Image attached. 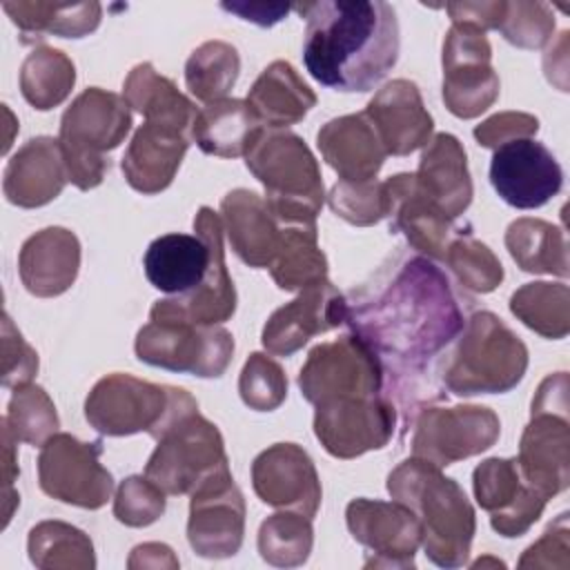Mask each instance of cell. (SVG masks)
<instances>
[{
	"label": "cell",
	"mask_w": 570,
	"mask_h": 570,
	"mask_svg": "<svg viewBox=\"0 0 570 570\" xmlns=\"http://www.w3.org/2000/svg\"><path fill=\"white\" fill-rule=\"evenodd\" d=\"M345 323L379 356L390 387L403 394L465 325L448 274L421 254L399 252L347 298Z\"/></svg>",
	"instance_id": "cell-1"
},
{
	"label": "cell",
	"mask_w": 570,
	"mask_h": 570,
	"mask_svg": "<svg viewBox=\"0 0 570 570\" xmlns=\"http://www.w3.org/2000/svg\"><path fill=\"white\" fill-rule=\"evenodd\" d=\"M305 18L303 62L314 80L336 91H370L399 58L392 4L321 0L294 7Z\"/></svg>",
	"instance_id": "cell-2"
},
{
	"label": "cell",
	"mask_w": 570,
	"mask_h": 570,
	"mask_svg": "<svg viewBox=\"0 0 570 570\" xmlns=\"http://www.w3.org/2000/svg\"><path fill=\"white\" fill-rule=\"evenodd\" d=\"M387 492L414 512L421 546L441 568H461L470 557L476 514L463 488L432 461L412 456L387 474Z\"/></svg>",
	"instance_id": "cell-3"
},
{
	"label": "cell",
	"mask_w": 570,
	"mask_h": 570,
	"mask_svg": "<svg viewBox=\"0 0 570 570\" xmlns=\"http://www.w3.org/2000/svg\"><path fill=\"white\" fill-rule=\"evenodd\" d=\"M525 370V343L492 312H474L439 363L443 387L456 396L510 392Z\"/></svg>",
	"instance_id": "cell-4"
},
{
	"label": "cell",
	"mask_w": 570,
	"mask_h": 570,
	"mask_svg": "<svg viewBox=\"0 0 570 570\" xmlns=\"http://www.w3.org/2000/svg\"><path fill=\"white\" fill-rule=\"evenodd\" d=\"M245 165L263 183L267 209L281 225L316 227L325 200L323 178L298 134L261 127L245 151Z\"/></svg>",
	"instance_id": "cell-5"
},
{
	"label": "cell",
	"mask_w": 570,
	"mask_h": 570,
	"mask_svg": "<svg viewBox=\"0 0 570 570\" xmlns=\"http://www.w3.org/2000/svg\"><path fill=\"white\" fill-rule=\"evenodd\" d=\"M131 129V111L122 96L89 87L73 98L60 118V147L69 180L87 191L109 171L107 151L116 149Z\"/></svg>",
	"instance_id": "cell-6"
},
{
	"label": "cell",
	"mask_w": 570,
	"mask_h": 570,
	"mask_svg": "<svg viewBox=\"0 0 570 570\" xmlns=\"http://www.w3.org/2000/svg\"><path fill=\"white\" fill-rule=\"evenodd\" d=\"M145 476L165 494H191L205 479L229 470L225 443L218 428L198 412L189 396L156 434Z\"/></svg>",
	"instance_id": "cell-7"
},
{
	"label": "cell",
	"mask_w": 570,
	"mask_h": 570,
	"mask_svg": "<svg viewBox=\"0 0 570 570\" xmlns=\"http://www.w3.org/2000/svg\"><path fill=\"white\" fill-rule=\"evenodd\" d=\"M568 412V374L557 372L546 376L532 399L530 421L521 434L517 463L525 481L548 501L570 483Z\"/></svg>",
	"instance_id": "cell-8"
},
{
	"label": "cell",
	"mask_w": 570,
	"mask_h": 570,
	"mask_svg": "<svg viewBox=\"0 0 570 570\" xmlns=\"http://www.w3.org/2000/svg\"><path fill=\"white\" fill-rule=\"evenodd\" d=\"M191 394L183 387L156 385L131 374L102 376L85 401V416L94 430L107 436L149 432L154 439L169 416Z\"/></svg>",
	"instance_id": "cell-9"
},
{
	"label": "cell",
	"mask_w": 570,
	"mask_h": 570,
	"mask_svg": "<svg viewBox=\"0 0 570 570\" xmlns=\"http://www.w3.org/2000/svg\"><path fill=\"white\" fill-rule=\"evenodd\" d=\"M134 350L147 365L216 379L232 363L234 336L220 325H196L176 316H149V323L136 334Z\"/></svg>",
	"instance_id": "cell-10"
},
{
	"label": "cell",
	"mask_w": 570,
	"mask_h": 570,
	"mask_svg": "<svg viewBox=\"0 0 570 570\" xmlns=\"http://www.w3.org/2000/svg\"><path fill=\"white\" fill-rule=\"evenodd\" d=\"M196 234H165L149 243L142 267L147 281L171 296L200 287L223 252V220L212 207H200L194 218Z\"/></svg>",
	"instance_id": "cell-11"
},
{
	"label": "cell",
	"mask_w": 570,
	"mask_h": 570,
	"mask_svg": "<svg viewBox=\"0 0 570 570\" xmlns=\"http://www.w3.org/2000/svg\"><path fill=\"white\" fill-rule=\"evenodd\" d=\"M298 387L312 405L341 396H376L383 394L385 372L370 345L350 332L309 350Z\"/></svg>",
	"instance_id": "cell-12"
},
{
	"label": "cell",
	"mask_w": 570,
	"mask_h": 570,
	"mask_svg": "<svg viewBox=\"0 0 570 570\" xmlns=\"http://www.w3.org/2000/svg\"><path fill=\"white\" fill-rule=\"evenodd\" d=\"M100 443H85L67 432H56L40 445V490L69 505L102 508L114 492V476L100 463Z\"/></svg>",
	"instance_id": "cell-13"
},
{
	"label": "cell",
	"mask_w": 570,
	"mask_h": 570,
	"mask_svg": "<svg viewBox=\"0 0 570 570\" xmlns=\"http://www.w3.org/2000/svg\"><path fill=\"white\" fill-rule=\"evenodd\" d=\"M499 434L501 421L485 405H425L414 414L412 454L443 468L490 450Z\"/></svg>",
	"instance_id": "cell-14"
},
{
	"label": "cell",
	"mask_w": 570,
	"mask_h": 570,
	"mask_svg": "<svg viewBox=\"0 0 570 570\" xmlns=\"http://www.w3.org/2000/svg\"><path fill=\"white\" fill-rule=\"evenodd\" d=\"M499 98L492 47L483 31L452 24L443 40V102L456 118H476Z\"/></svg>",
	"instance_id": "cell-15"
},
{
	"label": "cell",
	"mask_w": 570,
	"mask_h": 570,
	"mask_svg": "<svg viewBox=\"0 0 570 570\" xmlns=\"http://www.w3.org/2000/svg\"><path fill=\"white\" fill-rule=\"evenodd\" d=\"M314 434L336 459H356L390 443L396 407L390 396H341L314 405Z\"/></svg>",
	"instance_id": "cell-16"
},
{
	"label": "cell",
	"mask_w": 570,
	"mask_h": 570,
	"mask_svg": "<svg viewBox=\"0 0 570 570\" xmlns=\"http://www.w3.org/2000/svg\"><path fill=\"white\" fill-rule=\"evenodd\" d=\"M345 521L354 541L367 548L365 568H414L421 525L410 508L394 499H354Z\"/></svg>",
	"instance_id": "cell-17"
},
{
	"label": "cell",
	"mask_w": 570,
	"mask_h": 570,
	"mask_svg": "<svg viewBox=\"0 0 570 570\" xmlns=\"http://www.w3.org/2000/svg\"><path fill=\"white\" fill-rule=\"evenodd\" d=\"M245 534V499L232 472L205 479L189 499L187 541L205 559L234 557Z\"/></svg>",
	"instance_id": "cell-18"
},
{
	"label": "cell",
	"mask_w": 570,
	"mask_h": 570,
	"mask_svg": "<svg viewBox=\"0 0 570 570\" xmlns=\"http://www.w3.org/2000/svg\"><path fill=\"white\" fill-rule=\"evenodd\" d=\"M490 183L508 205L534 209L561 191L563 171L543 142L519 138L494 149Z\"/></svg>",
	"instance_id": "cell-19"
},
{
	"label": "cell",
	"mask_w": 570,
	"mask_h": 570,
	"mask_svg": "<svg viewBox=\"0 0 570 570\" xmlns=\"http://www.w3.org/2000/svg\"><path fill=\"white\" fill-rule=\"evenodd\" d=\"M476 503L490 512V525L501 537H521L543 514L548 499L525 481L517 459H485L472 472Z\"/></svg>",
	"instance_id": "cell-20"
},
{
	"label": "cell",
	"mask_w": 570,
	"mask_h": 570,
	"mask_svg": "<svg viewBox=\"0 0 570 570\" xmlns=\"http://www.w3.org/2000/svg\"><path fill=\"white\" fill-rule=\"evenodd\" d=\"M256 497L281 510L314 517L321 505V481L309 454L296 443H274L252 463Z\"/></svg>",
	"instance_id": "cell-21"
},
{
	"label": "cell",
	"mask_w": 570,
	"mask_h": 570,
	"mask_svg": "<svg viewBox=\"0 0 570 570\" xmlns=\"http://www.w3.org/2000/svg\"><path fill=\"white\" fill-rule=\"evenodd\" d=\"M345 316L347 298L330 281H321L301 289L294 301L272 312L261 343L269 354L292 356L309 338L345 323Z\"/></svg>",
	"instance_id": "cell-22"
},
{
	"label": "cell",
	"mask_w": 570,
	"mask_h": 570,
	"mask_svg": "<svg viewBox=\"0 0 570 570\" xmlns=\"http://www.w3.org/2000/svg\"><path fill=\"white\" fill-rule=\"evenodd\" d=\"M390 229L403 234L421 256L436 261L445 256L450 240L461 227L432 198L423 194L414 174H396L383 180Z\"/></svg>",
	"instance_id": "cell-23"
},
{
	"label": "cell",
	"mask_w": 570,
	"mask_h": 570,
	"mask_svg": "<svg viewBox=\"0 0 570 570\" xmlns=\"http://www.w3.org/2000/svg\"><path fill=\"white\" fill-rule=\"evenodd\" d=\"M191 127L174 120H145L125 156L122 174L140 194H158L167 189L189 147Z\"/></svg>",
	"instance_id": "cell-24"
},
{
	"label": "cell",
	"mask_w": 570,
	"mask_h": 570,
	"mask_svg": "<svg viewBox=\"0 0 570 570\" xmlns=\"http://www.w3.org/2000/svg\"><path fill=\"white\" fill-rule=\"evenodd\" d=\"M365 116L374 125L387 156H407L432 138L434 120L412 80L396 78L383 85L367 102Z\"/></svg>",
	"instance_id": "cell-25"
},
{
	"label": "cell",
	"mask_w": 570,
	"mask_h": 570,
	"mask_svg": "<svg viewBox=\"0 0 570 570\" xmlns=\"http://www.w3.org/2000/svg\"><path fill=\"white\" fill-rule=\"evenodd\" d=\"M69 176L58 138L36 136L7 163L2 191L11 205L33 209L51 203L65 189Z\"/></svg>",
	"instance_id": "cell-26"
},
{
	"label": "cell",
	"mask_w": 570,
	"mask_h": 570,
	"mask_svg": "<svg viewBox=\"0 0 570 570\" xmlns=\"http://www.w3.org/2000/svg\"><path fill=\"white\" fill-rule=\"evenodd\" d=\"M80 269V240L67 227H45L29 236L18 256L24 289L38 298L65 294Z\"/></svg>",
	"instance_id": "cell-27"
},
{
	"label": "cell",
	"mask_w": 570,
	"mask_h": 570,
	"mask_svg": "<svg viewBox=\"0 0 570 570\" xmlns=\"http://www.w3.org/2000/svg\"><path fill=\"white\" fill-rule=\"evenodd\" d=\"M316 145L325 163L347 183L374 180L387 156L365 111L325 122L316 134Z\"/></svg>",
	"instance_id": "cell-28"
},
{
	"label": "cell",
	"mask_w": 570,
	"mask_h": 570,
	"mask_svg": "<svg viewBox=\"0 0 570 570\" xmlns=\"http://www.w3.org/2000/svg\"><path fill=\"white\" fill-rule=\"evenodd\" d=\"M220 214L236 256L249 267H269L281 243V223L265 198L252 189H232L220 200Z\"/></svg>",
	"instance_id": "cell-29"
},
{
	"label": "cell",
	"mask_w": 570,
	"mask_h": 570,
	"mask_svg": "<svg viewBox=\"0 0 570 570\" xmlns=\"http://www.w3.org/2000/svg\"><path fill=\"white\" fill-rule=\"evenodd\" d=\"M416 183L450 218H459L472 203V178L461 140L452 134H436L425 145Z\"/></svg>",
	"instance_id": "cell-30"
},
{
	"label": "cell",
	"mask_w": 570,
	"mask_h": 570,
	"mask_svg": "<svg viewBox=\"0 0 570 570\" xmlns=\"http://www.w3.org/2000/svg\"><path fill=\"white\" fill-rule=\"evenodd\" d=\"M245 102L263 127L283 129L307 116L316 94L289 62L274 60L261 71Z\"/></svg>",
	"instance_id": "cell-31"
},
{
	"label": "cell",
	"mask_w": 570,
	"mask_h": 570,
	"mask_svg": "<svg viewBox=\"0 0 570 570\" xmlns=\"http://www.w3.org/2000/svg\"><path fill=\"white\" fill-rule=\"evenodd\" d=\"M261 127L245 100L223 98L196 114L191 138L209 156L236 158L245 156Z\"/></svg>",
	"instance_id": "cell-32"
},
{
	"label": "cell",
	"mask_w": 570,
	"mask_h": 570,
	"mask_svg": "<svg viewBox=\"0 0 570 570\" xmlns=\"http://www.w3.org/2000/svg\"><path fill=\"white\" fill-rule=\"evenodd\" d=\"M4 13L20 29L24 40L29 38H82L98 29L102 7L98 2H4Z\"/></svg>",
	"instance_id": "cell-33"
},
{
	"label": "cell",
	"mask_w": 570,
	"mask_h": 570,
	"mask_svg": "<svg viewBox=\"0 0 570 570\" xmlns=\"http://www.w3.org/2000/svg\"><path fill=\"white\" fill-rule=\"evenodd\" d=\"M505 247L512 261L530 274L568 276V243L561 227L541 218H517L508 225Z\"/></svg>",
	"instance_id": "cell-34"
},
{
	"label": "cell",
	"mask_w": 570,
	"mask_h": 570,
	"mask_svg": "<svg viewBox=\"0 0 570 570\" xmlns=\"http://www.w3.org/2000/svg\"><path fill=\"white\" fill-rule=\"evenodd\" d=\"M274 283L285 289H305L327 281V258L318 247L316 227L281 225V243L269 265Z\"/></svg>",
	"instance_id": "cell-35"
},
{
	"label": "cell",
	"mask_w": 570,
	"mask_h": 570,
	"mask_svg": "<svg viewBox=\"0 0 570 570\" xmlns=\"http://www.w3.org/2000/svg\"><path fill=\"white\" fill-rule=\"evenodd\" d=\"M122 98L145 120H174L191 127L198 114L194 102L169 78L160 76L151 62H140L129 71L122 85Z\"/></svg>",
	"instance_id": "cell-36"
},
{
	"label": "cell",
	"mask_w": 570,
	"mask_h": 570,
	"mask_svg": "<svg viewBox=\"0 0 570 570\" xmlns=\"http://www.w3.org/2000/svg\"><path fill=\"white\" fill-rule=\"evenodd\" d=\"M29 559L42 570H91L96 568L89 534L65 521H42L29 530Z\"/></svg>",
	"instance_id": "cell-37"
},
{
	"label": "cell",
	"mask_w": 570,
	"mask_h": 570,
	"mask_svg": "<svg viewBox=\"0 0 570 570\" xmlns=\"http://www.w3.org/2000/svg\"><path fill=\"white\" fill-rule=\"evenodd\" d=\"M73 85L76 67L71 58L53 47H36L20 67V91L40 111L65 102Z\"/></svg>",
	"instance_id": "cell-38"
},
{
	"label": "cell",
	"mask_w": 570,
	"mask_h": 570,
	"mask_svg": "<svg viewBox=\"0 0 570 570\" xmlns=\"http://www.w3.org/2000/svg\"><path fill=\"white\" fill-rule=\"evenodd\" d=\"M510 312L543 338H563L570 332V289L566 283H525L510 296Z\"/></svg>",
	"instance_id": "cell-39"
},
{
	"label": "cell",
	"mask_w": 570,
	"mask_h": 570,
	"mask_svg": "<svg viewBox=\"0 0 570 570\" xmlns=\"http://www.w3.org/2000/svg\"><path fill=\"white\" fill-rule=\"evenodd\" d=\"M240 71V56L236 47L223 40L203 42L185 62L187 89L203 102L227 98Z\"/></svg>",
	"instance_id": "cell-40"
},
{
	"label": "cell",
	"mask_w": 570,
	"mask_h": 570,
	"mask_svg": "<svg viewBox=\"0 0 570 570\" xmlns=\"http://www.w3.org/2000/svg\"><path fill=\"white\" fill-rule=\"evenodd\" d=\"M314 546L312 519L283 510L267 517L258 528V552L263 561L276 568H296L309 559Z\"/></svg>",
	"instance_id": "cell-41"
},
{
	"label": "cell",
	"mask_w": 570,
	"mask_h": 570,
	"mask_svg": "<svg viewBox=\"0 0 570 570\" xmlns=\"http://www.w3.org/2000/svg\"><path fill=\"white\" fill-rule=\"evenodd\" d=\"M443 261L456 276L459 285L479 294L494 292L503 281V265L494 252L461 229L448 245Z\"/></svg>",
	"instance_id": "cell-42"
},
{
	"label": "cell",
	"mask_w": 570,
	"mask_h": 570,
	"mask_svg": "<svg viewBox=\"0 0 570 570\" xmlns=\"http://www.w3.org/2000/svg\"><path fill=\"white\" fill-rule=\"evenodd\" d=\"M2 421L18 441L29 445H42L60 428L53 401L40 385L33 383L13 387Z\"/></svg>",
	"instance_id": "cell-43"
},
{
	"label": "cell",
	"mask_w": 570,
	"mask_h": 570,
	"mask_svg": "<svg viewBox=\"0 0 570 570\" xmlns=\"http://www.w3.org/2000/svg\"><path fill=\"white\" fill-rule=\"evenodd\" d=\"M238 392L249 410L272 412L287 396V376L272 356L254 352L240 370Z\"/></svg>",
	"instance_id": "cell-44"
},
{
	"label": "cell",
	"mask_w": 570,
	"mask_h": 570,
	"mask_svg": "<svg viewBox=\"0 0 570 570\" xmlns=\"http://www.w3.org/2000/svg\"><path fill=\"white\" fill-rule=\"evenodd\" d=\"M501 36L521 49H541L554 31V13L546 2H505L499 29Z\"/></svg>",
	"instance_id": "cell-45"
},
{
	"label": "cell",
	"mask_w": 570,
	"mask_h": 570,
	"mask_svg": "<svg viewBox=\"0 0 570 570\" xmlns=\"http://www.w3.org/2000/svg\"><path fill=\"white\" fill-rule=\"evenodd\" d=\"M327 203L336 216L358 227L374 225L387 214L385 187L383 183H376V180H367V183L338 180L330 189Z\"/></svg>",
	"instance_id": "cell-46"
},
{
	"label": "cell",
	"mask_w": 570,
	"mask_h": 570,
	"mask_svg": "<svg viewBox=\"0 0 570 570\" xmlns=\"http://www.w3.org/2000/svg\"><path fill=\"white\" fill-rule=\"evenodd\" d=\"M165 512V492L147 476H127L114 497V517L129 528H145Z\"/></svg>",
	"instance_id": "cell-47"
},
{
	"label": "cell",
	"mask_w": 570,
	"mask_h": 570,
	"mask_svg": "<svg viewBox=\"0 0 570 570\" xmlns=\"http://www.w3.org/2000/svg\"><path fill=\"white\" fill-rule=\"evenodd\" d=\"M38 372V354L22 338L11 316L2 314V385L20 387L31 383Z\"/></svg>",
	"instance_id": "cell-48"
},
{
	"label": "cell",
	"mask_w": 570,
	"mask_h": 570,
	"mask_svg": "<svg viewBox=\"0 0 570 570\" xmlns=\"http://www.w3.org/2000/svg\"><path fill=\"white\" fill-rule=\"evenodd\" d=\"M539 131V118L525 111H501L474 127V138L481 147L497 149L519 138H532Z\"/></svg>",
	"instance_id": "cell-49"
},
{
	"label": "cell",
	"mask_w": 570,
	"mask_h": 570,
	"mask_svg": "<svg viewBox=\"0 0 570 570\" xmlns=\"http://www.w3.org/2000/svg\"><path fill=\"white\" fill-rule=\"evenodd\" d=\"M568 514H559L554 523L548 525L543 537L534 541L523 557L519 559V568H561L566 570L570 559V541H568Z\"/></svg>",
	"instance_id": "cell-50"
},
{
	"label": "cell",
	"mask_w": 570,
	"mask_h": 570,
	"mask_svg": "<svg viewBox=\"0 0 570 570\" xmlns=\"http://www.w3.org/2000/svg\"><path fill=\"white\" fill-rule=\"evenodd\" d=\"M452 24H465L474 27L479 31L488 29H499L501 18L505 13V0H494V2H448L445 4Z\"/></svg>",
	"instance_id": "cell-51"
},
{
	"label": "cell",
	"mask_w": 570,
	"mask_h": 570,
	"mask_svg": "<svg viewBox=\"0 0 570 570\" xmlns=\"http://www.w3.org/2000/svg\"><path fill=\"white\" fill-rule=\"evenodd\" d=\"M18 439L11 434L9 425L2 421V476H4V525L9 523L13 508L20 503L18 492H13V481L18 479V452L16 445Z\"/></svg>",
	"instance_id": "cell-52"
},
{
	"label": "cell",
	"mask_w": 570,
	"mask_h": 570,
	"mask_svg": "<svg viewBox=\"0 0 570 570\" xmlns=\"http://www.w3.org/2000/svg\"><path fill=\"white\" fill-rule=\"evenodd\" d=\"M225 11L261 24V27H272L276 22H281L294 7L292 4H283V2H223L220 4Z\"/></svg>",
	"instance_id": "cell-53"
},
{
	"label": "cell",
	"mask_w": 570,
	"mask_h": 570,
	"mask_svg": "<svg viewBox=\"0 0 570 570\" xmlns=\"http://www.w3.org/2000/svg\"><path fill=\"white\" fill-rule=\"evenodd\" d=\"M568 31L559 33V40L552 42L543 56V69L550 82H554L561 91H568Z\"/></svg>",
	"instance_id": "cell-54"
},
{
	"label": "cell",
	"mask_w": 570,
	"mask_h": 570,
	"mask_svg": "<svg viewBox=\"0 0 570 570\" xmlns=\"http://www.w3.org/2000/svg\"><path fill=\"white\" fill-rule=\"evenodd\" d=\"M129 568H178L174 550L165 543H142L131 550Z\"/></svg>",
	"instance_id": "cell-55"
}]
</instances>
